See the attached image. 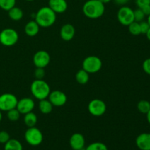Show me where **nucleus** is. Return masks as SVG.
I'll list each match as a JSON object with an SVG mask.
<instances>
[{"label":"nucleus","instance_id":"nucleus-22","mask_svg":"<svg viewBox=\"0 0 150 150\" xmlns=\"http://www.w3.org/2000/svg\"><path fill=\"white\" fill-rule=\"evenodd\" d=\"M4 150H23L21 143L17 139H10L6 144H4Z\"/></svg>","mask_w":150,"mask_h":150},{"label":"nucleus","instance_id":"nucleus-25","mask_svg":"<svg viewBox=\"0 0 150 150\" xmlns=\"http://www.w3.org/2000/svg\"><path fill=\"white\" fill-rule=\"evenodd\" d=\"M7 117L10 121L16 122L20 119L21 113L18 111L17 108H15L7 111Z\"/></svg>","mask_w":150,"mask_h":150},{"label":"nucleus","instance_id":"nucleus-4","mask_svg":"<svg viewBox=\"0 0 150 150\" xmlns=\"http://www.w3.org/2000/svg\"><path fill=\"white\" fill-rule=\"evenodd\" d=\"M19 39L17 31L13 28H6L0 32V43L6 47L16 45Z\"/></svg>","mask_w":150,"mask_h":150},{"label":"nucleus","instance_id":"nucleus-34","mask_svg":"<svg viewBox=\"0 0 150 150\" xmlns=\"http://www.w3.org/2000/svg\"><path fill=\"white\" fill-rule=\"evenodd\" d=\"M143 11V13H144V15L146 16H148L150 15V4H148V5L144 6L143 7L141 8Z\"/></svg>","mask_w":150,"mask_h":150},{"label":"nucleus","instance_id":"nucleus-12","mask_svg":"<svg viewBox=\"0 0 150 150\" xmlns=\"http://www.w3.org/2000/svg\"><path fill=\"white\" fill-rule=\"evenodd\" d=\"M35 106V101L32 98H23L18 100L16 108L21 113V114H26L34 110Z\"/></svg>","mask_w":150,"mask_h":150},{"label":"nucleus","instance_id":"nucleus-28","mask_svg":"<svg viewBox=\"0 0 150 150\" xmlns=\"http://www.w3.org/2000/svg\"><path fill=\"white\" fill-rule=\"evenodd\" d=\"M133 13H134V21L136 22H141L142 21L144 20L145 18V15L143 13L142 10L141 8L138 7L136 10H133Z\"/></svg>","mask_w":150,"mask_h":150},{"label":"nucleus","instance_id":"nucleus-7","mask_svg":"<svg viewBox=\"0 0 150 150\" xmlns=\"http://www.w3.org/2000/svg\"><path fill=\"white\" fill-rule=\"evenodd\" d=\"M88 111L93 117H99L104 115L106 112L107 106L103 100L98 98L92 100L88 104Z\"/></svg>","mask_w":150,"mask_h":150},{"label":"nucleus","instance_id":"nucleus-3","mask_svg":"<svg viewBox=\"0 0 150 150\" xmlns=\"http://www.w3.org/2000/svg\"><path fill=\"white\" fill-rule=\"evenodd\" d=\"M30 91L34 98L40 100L48 98L51 92V88L43 79H35L31 84Z\"/></svg>","mask_w":150,"mask_h":150},{"label":"nucleus","instance_id":"nucleus-14","mask_svg":"<svg viewBox=\"0 0 150 150\" xmlns=\"http://www.w3.org/2000/svg\"><path fill=\"white\" fill-rule=\"evenodd\" d=\"M69 143H70V146L72 149L79 150L85 147V138L81 133H73L70 136Z\"/></svg>","mask_w":150,"mask_h":150},{"label":"nucleus","instance_id":"nucleus-27","mask_svg":"<svg viewBox=\"0 0 150 150\" xmlns=\"http://www.w3.org/2000/svg\"><path fill=\"white\" fill-rule=\"evenodd\" d=\"M85 150H108V147L102 142H93L85 147Z\"/></svg>","mask_w":150,"mask_h":150},{"label":"nucleus","instance_id":"nucleus-9","mask_svg":"<svg viewBox=\"0 0 150 150\" xmlns=\"http://www.w3.org/2000/svg\"><path fill=\"white\" fill-rule=\"evenodd\" d=\"M18 98L12 93H4L0 95V111H8L16 108Z\"/></svg>","mask_w":150,"mask_h":150},{"label":"nucleus","instance_id":"nucleus-41","mask_svg":"<svg viewBox=\"0 0 150 150\" xmlns=\"http://www.w3.org/2000/svg\"><path fill=\"white\" fill-rule=\"evenodd\" d=\"M25 1H34V0H25Z\"/></svg>","mask_w":150,"mask_h":150},{"label":"nucleus","instance_id":"nucleus-1","mask_svg":"<svg viewBox=\"0 0 150 150\" xmlns=\"http://www.w3.org/2000/svg\"><path fill=\"white\" fill-rule=\"evenodd\" d=\"M82 10L88 18L98 19L105 13V4L100 0H88L83 4Z\"/></svg>","mask_w":150,"mask_h":150},{"label":"nucleus","instance_id":"nucleus-39","mask_svg":"<svg viewBox=\"0 0 150 150\" xmlns=\"http://www.w3.org/2000/svg\"><path fill=\"white\" fill-rule=\"evenodd\" d=\"M147 21L148 23H149V26H150V15H149V16H148L147 21Z\"/></svg>","mask_w":150,"mask_h":150},{"label":"nucleus","instance_id":"nucleus-40","mask_svg":"<svg viewBox=\"0 0 150 150\" xmlns=\"http://www.w3.org/2000/svg\"><path fill=\"white\" fill-rule=\"evenodd\" d=\"M2 120V114H1V111H0V122Z\"/></svg>","mask_w":150,"mask_h":150},{"label":"nucleus","instance_id":"nucleus-24","mask_svg":"<svg viewBox=\"0 0 150 150\" xmlns=\"http://www.w3.org/2000/svg\"><path fill=\"white\" fill-rule=\"evenodd\" d=\"M128 31L132 35L134 36H138V35H141V29L140 25H139V22L133 21V23L128 25Z\"/></svg>","mask_w":150,"mask_h":150},{"label":"nucleus","instance_id":"nucleus-21","mask_svg":"<svg viewBox=\"0 0 150 150\" xmlns=\"http://www.w3.org/2000/svg\"><path fill=\"white\" fill-rule=\"evenodd\" d=\"M76 80L79 84L84 85L87 83L89 81V73H88L83 69H81L76 73Z\"/></svg>","mask_w":150,"mask_h":150},{"label":"nucleus","instance_id":"nucleus-13","mask_svg":"<svg viewBox=\"0 0 150 150\" xmlns=\"http://www.w3.org/2000/svg\"><path fill=\"white\" fill-rule=\"evenodd\" d=\"M60 37L64 41H70L73 39L76 35V29L73 25L70 23H65L60 29Z\"/></svg>","mask_w":150,"mask_h":150},{"label":"nucleus","instance_id":"nucleus-31","mask_svg":"<svg viewBox=\"0 0 150 150\" xmlns=\"http://www.w3.org/2000/svg\"><path fill=\"white\" fill-rule=\"evenodd\" d=\"M139 25H140V29H141V34L143 35H146V32L149 29L150 26L147 21H142L139 22Z\"/></svg>","mask_w":150,"mask_h":150},{"label":"nucleus","instance_id":"nucleus-2","mask_svg":"<svg viewBox=\"0 0 150 150\" xmlns=\"http://www.w3.org/2000/svg\"><path fill=\"white\" fill-rule=\"evenodd\" d=\"M35 21L40 27L48 28L53 26L57 21V13L48 6L42 7L38 10L35 16Z\"/></svg>","mask_w":150,"mask_h":150},{"label":"nucleus","instance_id":"nucleus-32","mask_svg":"<svg viewBox=\"0 0 150 150\" xmlns=\"http://www.w3.org/2000/svg\"><path fill=\"white\" fill-rule=\"evenodd\" d=\"M142 69L145 73L150 76V58L146 59L142 63Z\"/></svg>","mask_w":150,"mask_h":150},{"label":"nucleus","instance_id":"nucleus-30","mask_svg":"<svg viewBox=\"0 0 150 150\" xmlns=\"http://www.w3.org/2000/svg\"><path fill=\"white\" fill-rule=\"evenodd\" d=\"M10 139V134H9L7 131H4V130L0 131V144H4L7 143Z\"/></svg>","mask_w":150,"mask_h":150},{"label":"nucleus","instance_id":"nucleus-6","mask_svg":"<svg viewBox=\"0 0 150 150\" xmlns=\"http://www.w3.org/2000/svg\"><path fill=\"white\" fill-rule=\"evenodd\" d=\"M24 139L26 143L33 146H39L43 141V135L41 130L38 127H28L24 133Z\"/></svg>","mask_w":150,"mask_h":150},{"label":"nucleus","instance_id":"nucleus-26","mask_svg":"<svg viewBox=\"0 0 150 150\" xmlns=\"http://www.w3.org/2000/svg\"><path fill=\"white\" fill-rule=\"evenodd\" d=\"M16 0H0V8L8 11L16 6Z\"/></svg>","mask_w":150,"mask_h":150},{"label":"nucleus","instance_id":"nucleus-11","mask_svg":"<svg viewBox=\"0 0 150 150\" xmlns=\"http://www.w3.org/2000/svg\"><path fill=\"white\" fill-rule=\"evenodd\" d=\"M48 98L53 105V106L55 107L63 106V105H65L67 100L66 94L60 90L51 91Z\"/></svg>","mask_w":150,"mask_h":150},{"label":"nucleus","instance_id":"nucleus-15","mask_svg":"<svg viewBox=\"0 0 150 150\" xmlns=\"http://www.w3.org/2000/svg\"><path fill=\"white\" fill-rule=\"evenodd\" d=\"M48 7L54 13L60 14L67 10L68 4L66 0H48Z\"/></svg>","mask_w":150,"mask_h":150},{"label":"nucleus","instance_id":"nucleus-18","mask_svg":"<svg viewBox=\"0 0 150 150\" xmlns=\"http://www.w3.org/2000/svg\"><path fill=\"white\" fill-rule=\"evenodd\" d=\"M53 105L48 99H43L39 100L38 108L40 111L43 114H48L53 111Z\"/></svg>","mask_w":150,"mask_h":150},{"label":"nucleus","instance_id":"nucleus-35","mask_svg":"<svg viewBox=\"0 0 150 150\" xmlns=\"http://www.w3.org/2000/svg\"><path fill=\"white\" fill-rule=\"evenodd\" d=\"M129 1H130V0H114L115 4H117V5H120V6L125 5Z\"/></svg>","mask_w":150,"mask_h":150},{"label":"nucleus","instance_id":"nucleus-19","mask_svg":"<svg viewBox=\"0 0 150 150\" xmlns=\"http://www.w3.org/2000/svg\"><path fill=\"white\" fill-rule=\"evenodd\" d=\"M23 122H24V124L26 125V127H35L38 122V117L33 111H31V112L24 114Z\"/></svg>","mask_w":150,"mask_h":150},{"label":"nucleus","instance_id":"nucleus-42","mask_svg":"<svg viewBox=\"0 0 150 150\" xmlns=\"http://www.w3.org/2000/svg\"><path fill=\"white\" fill-rule=\"evenodd\" d=\"M79 150H85V147L82 148V149H79Z\"/></svg>","mask_w":150,"mask_h":150},{"label":"nucleus","instance_id":"nucleus-20","mask_svg":"<svg viewBox=\"0 0 150 150\" xmlns=\"http://www.w3.org/2000/svg\"><path fill=\"white\" fill-rule=\"evenodd\" d=\"M8 16L11 20L15 21H18L22 19L23 16V12L20 7H13V8L8 10Z\"/></svg>","mask_w":150,"mask_h":150},{"label":"nucleus","instance_id":"nucleus-29","mask_svg":"<svg viewBox=\"0 0 150 150\" xmlns=\"http://www.w3.org/2000/svg\"><path fill=\"white\" fill-rule=\"evenodd\" d=\"M45 70L42 67H36L34 71V76L36 79H42L45 77Z\"/></svg>","mask_w":150,"mask_h":150},{"label":"nucleus","instance_id":"nucleus-37","mask_svg":"<svg viewBox=\"0 0 150 150\" xmlns=\"http://www.w3.org/2000/svg\"><path fill=\"white\" fill-rule=\"evenodd\" d=\"M146 38L148 39V40L150 41V28L149 30H148V32L146 33Z\"/></svg>","mask_w":150,"mask_h":150},{"label":"nucleus","instance_id":"nucleus-16","mask_svg":"<svg viewBox=\"0 0 150 150\" xmlns=\"http://www.w3.org/2000/svg\"><path fill=\"white\" fill-rule=\"evenodd\" d=\"M136 144L140 150H150V133L139 134L136 139Z\"/></svg>","mask_w":150,"mask_h":150},{"label":"nucleus","instance_id":"nucleus-5","mask_svg":"<svg viewBox=\"0 0 150 150\" xmlns=\"http://www.w3.org/2000/svg\"><path fill=\"white\" fill-rule=\"evenodd\" d=\"M102 60L97 56L86 57L82 62V69L86 70L89 74H94L99 72L102 68Z\"/></svg>","mask_w":150,"mask_h":150},{"label":"nucleus","instance_id":"nucleus-38","mask_svg":"<svg viewBox=\"0 0 150 150\" xmlns=\"http://www.w3.org/2000/svg\"><path fill=\"white\" fill-rule=\"evenodd\" d=\"M100 1L101 2L103 3V4H107V3H109L110 1H111L112 0H100Z\"/></svg>","mask_w":150,"mask_h":150},{"label":"nucleus","instance_id":"nucleus-8","mask_svg":"<svg viewBox=\"0 0 150 150\" xmlns=\"http://www.w3.org/2000/svg\"><path fill=\"white\" fill-rule=\"evenodd\" d=\"M117 19L120 23L127 26L135 21L133 10L127 6H122L117 12Z\"/></svg>","mask_w":150,"mask_h":150},{"label":"nucleus","instance_id":"nucleus-33","mask_svg":"<svg viewBox=\"0 0 150 150\" xmlns=\"http://www.w3.org/2000/svg\"><path fill=\"white\" fill-rule=\"evenodd\" d=\"M136 4L139 8H142L144 6L150 4V0H136Z\"/></svg>","mask_w":150,"mask_h":150},{"label":"nucleus","instance_id":"nucleus-36","mask_svg":"<svg viewBox=\"0 0 150 150\" xmlns=\"http://www.w3.org/2000/svg\"><path fill=\"white\" fill-rule=\"evenodd\" d=\"M146 120H147L148 123L150 125V110H149V112L146 114Z\"/></svg>","mask_w":150,"mask_h":150},{"label":"nucleus","instance_id":"nucleus-23","mask_svg":"<svg viewBox=\"0 0 150 150\" xmlns=\"http://www.w3.org/2000/svg\"><path fill=\"white\" fill-rule=\"evenodd\" d=\"M137 109L142 114H146L150 110V102L146 100H142L138 103Z\"/></svg>","mask_w":150,"mask_h":150},{"label":"nucleus","instance_id":"nucleus-10","mask_svg":"<svg viewBox=\"0 0 150 150\" xmlns=\"http://www.w3.org/2000/svg\"><path fill=\"white\" fill-rule=\"evenodd\" d=\"M51 62V56L44 50L37 51L33 56V63L36 67L45 68Z\"/></svg>","mask_w":150,"mask_h":150},{"label":"nucleus","instance_id":"nucleus-17","mask_svg":"<svg viewBox=\"0 0 150 150\" xmlns=\"http://www.w3.org/2000/svg\"><path fill=\"white\" fill-rule=\"evenodd\" d=\"M40 26L35 20H32L26 23L24 26V32L27 36L35 37L39 33Z\"/></svg>","mask_w":150,"mask_h":150}]
</instances>
